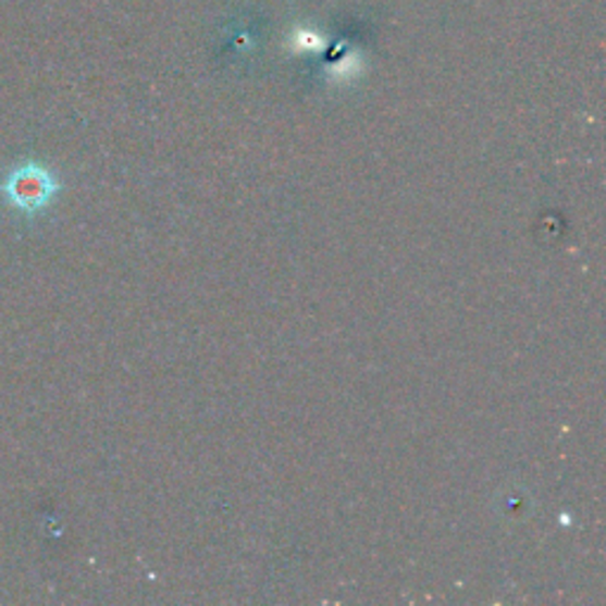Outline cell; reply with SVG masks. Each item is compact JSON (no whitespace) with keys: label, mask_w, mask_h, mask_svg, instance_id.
Returning a JSON list of instances; mask_svg holds the SVG:
<instances>
[{"label":"cell","mask_w":606,"mask_h":606,"mask_svg":"<svg viewBox=\"0 0 606 606\" xmlns=\"http://www.w3.org/2000/svg\"><path fill=\"white\" fill-rule=\"evenodd\" d=\"M0 193L5 195L8 205L24 213H36L46 209L58 195V181L46 166L24 164L8 173Z\"/></svg>","instance_id":"6da1fadb"}]
</instances>
